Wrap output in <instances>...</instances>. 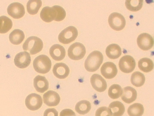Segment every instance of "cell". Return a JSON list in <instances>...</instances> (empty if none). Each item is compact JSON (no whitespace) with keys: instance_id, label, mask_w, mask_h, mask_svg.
<instances>
[{"instance_id":"obj_1","label":"cell","mask_w":154,"mask_h":116,"mask_svg":"<svg viewBox=\"0 0 154 116\" xmlns=\"http://www.w3.org/2000/svg\"><path fill=\"white\" fill-rule=\"evenodd\" d=\"M103 56L98 50L91 52L86 59L84 63L85 69L88 72H93L99 68L103 63Z\"/></svg>"},{"instance_id":"obj_2","label":"cell","mask_w":154,"mask_h":116,"mask_svg":"<svg viewBox=\"0 0 154 116\" xmlns=\"http://www.w3.org/2000/svg\"><path fill=\"white\" fill-rule=\"evenodd\" d=\"M43 44L42 40L35 36L28 38L23 45V50L29 52L31 55L39 53L43 48Z\"/></svg>"},{"instance_id":"obj_3","label":"cell","mask_w":154,"mask_h":116,"mask_svg":"<svg viewBox=\"0 0 154 116\" xmlns=\"http://www.w3.org/2000/svg\"><path fill=\"white\" fill-rule=\"evenodd\" d=\"M33 65L34 69L37 72L45 74L48 72L50 70L51 62L47 56L40 55L35 58Z\"/></svg>"},{"instance_id":"obj_4","label":"cell","mask_w":154,"mask_h":116,"mask_svg":"<svg viewBox=\"0 0 154 116\" xmlns=\"http://www.w3.org/2000/svg\"><path fill=\"white\" fill-rule=\"evenodd\" d=\"M78 35L77 29L74 26H70L64 29L60 33L58 39L60 43L67 44L74 41Z\"/></svg>"},{"instance_id":"obj_5","label":"cell","mask_w":154,"mask_h":116,"mask_svg":"<svg viewBox=\"0 0 154 116\" xmlns=\"http://www.w3.org/2000/svg\"><path fill=\"white\" fill-rule=\"evenodd\" d=\"M86 53L85 46L82 43L76 42L71 45L68 50V55L71 59L80 60L83 58Z\"/></svg>"},{"instance_id":"obj_6","label":"cell","mask_w":154,"mask_h":116,"mask_svg":"<svg viewBox=\"0 0 154 116\" xmlns=\"http://www.w3.org/2000/svg\"><path fill=\"white\" fill-rule=\"evenodd\" d=\"M58 5H54L52 7L46 6L41 11L40 16L44 21L49 23L53 20L58 21Z\"/></svg>"},{"instance_id":"obj_7","label":"cell","mask_w":154,"mask_h":116,"mask_svg":"<svg viewBox=\"0 0 154 116\" xmlns=\"http://www.w3.org/2000/svg\"><path fill=\"white\" fill-rule=\"evenodd\" d=\"M108 22L110 26L113 29L120 31L125 27L126 21L123 16L117 12H113L109 16Z\"/></svg>"},{"instance_id":"obj_8","label":"cell","mask_w":154,"mask_h":116,"mask_svg":"<svg viewBox=\"0 0 154 116\" xmlns=\"http://www.w3.org/2000/svg\"><path fill=\"white\" fill-rule=\"evenodd\" d=\"M119 66L120 70L125 73L132 72L136 66V62L131 56L126 55L122 57L120 59Z\"/></svg>"},{"instance_id":"obj_9","label":"cell","mask_w":154,"mask_h":116,"mask_svg":"<svg viewBox=\"0 0 154 116\" xmlns=\"http://www.w3.org/2000/svg\"><path fill=\"white\" fill-rule=\"evenodd\" d=\"M25 105L27 108L32 111L38 110L42 106V100L41 96L35 93L29 95L25 101Z\"/></svg>"},{"instance_id":"obj_10","label":"cell","mask_w":154,"mask_h":116,"mask_svg":"<svg viewBox=\"0 0 154 116\" xmlns=\"http://www.w3.org/2000/svg\"><path fill=\"white\" fill-rule=\"evenodd\" d=\"M137 41L139 47L141 50L145 51L151 49L154 44L153 39L152 37L146 33H143L139 35Z\"/></svg>"},{"instance_id":"obj_11","label":"cell","mask_w":154,"mask_h":116,"mask_svg":"<svg viewBox=\"0 0 154 116\" xmlns=\"http://www.w3.org/2000/svg\"><path fill=\"white\" fill-rule=\"evenodd\" d=\"M8 14L14 19H18L23 16L25 14L23 5L19 2L10 4L7 8Z\"/></svg>"},{"instance_id":"obj_12","label":"cell","mask_w":154,"mask_h":116,"mask_svg":"<svg viewBox=\"0 0 154 116\" xmlns=\"http://www.w3.org/2000/svg\"><path fill=\"white\" fill-rule=\"evenodd\" d=\"M100 72L105 78L111 79L116 76L118 70L114 63L112 62H107L102 65L100 68Z\"/></svg>"},{"instance_id":"obj_13","label":"cell","mask_w":154,"mask_h":116,"mask_svg":"<svg viewBox=\"0 0 154 116\" xmlns=\"http://www.w3.org/2000/svg\"><path fill=\"white\" fill-rule=\"evenodd\" d=\"M31 61L30 54L26 51L20 52L17 53L14 59L15 66L20 69L27 67L30 64Z\"/></svg>"},{"instance_id":"obj_14","label":"cell","mask_w":154,"mask_h":116,"mask_svg":"<svg viewBox=\"0 0 154 116\" xmlns=\"http://www.w3.org/2000/svg\"><path fill=\"white\" fill-rule=\"evenodd\" d=\"M90 82L94 89L98 92H103L107 88V84L105 80L98 74L92 75L90 78Z\"/></svg>"},{"instance_id":"obj_15","label":"cell","mask_w":154,"mask_h":116,"mask_svg":"<svg viewBox=\"0 0 154 116\" xmlns=\"http://www.w3.org/2000/svg\"><path fill=\"white\" fill-rule=\"evenodd\" d=\"M44 102L49 106H54L59 103L60 98L59 94L55 91L49 90L43 96Z\"/></svg>"},{"instance_id":"obj_16","label":"cell","mask_w":154,"mask_h":116,"mask_svg":"<svg viewBox=\"0 0 154 116\" xmlns=\"http://www.w3.org/2000/svg\"><path fill=\"white\" fill-rule=\"evenodd\" d=\"M52 71L56 77L60 79H63L68 76L70 70L66 64L60 63H57L54 65Z\"/></svg>"},{"instance_id":"obj_17","label":"cell","mask_w":154,"mask_h":116,"mask_svg":"<svg viewBox=\"0 0 154 116\" xmlns=\"http://www.w3.org/2000/svg\"><path fill=\"white\" fill-rule=\"evenodd\" d=\"M49 53L53 59L59 61L64 58L66 51L63 46L60 44H56L52 45L50 48Z\"/></svg>"},{"instance_id":"obj_18","label":"cell","mask_w":154,"mask_h":116,"mask_svg":"<svg viewBox=\"0 0 154 116\" xmlns=\"http://www.w3.org/2000/svg\"><path fill=\"white\" fill-rule=\"evenodd\" d=\"M34 87L36 90L40 93H43L47 90L49 87V82L46 78L38 75L33 80Z\"/></svg>"},{"instance_id":"obj_19","label":"cell","mask_w":154,"mask_h":116,"mask_svg":"<svg viewBox=\"0 0 154 116\" xmlns=\"http://www.w3.org/2000/svg\"><path fill=\"white\" fill-rule=\"evenodd\" d=\"M122 93V99L126 103H131L137 98V91L135 89L131 87L127 86L124 87Z\"/></svg>"},{"instance_id":"obj_20","label":"cell","mask_w":154,"mask_h":116,"mask_svg":"<svg viewBox=\"0 0 154 116\" xmlns=\"http://www.w3.org/2000/svg\"><path fill=\"white\" fill-rule=\"evenodd\" d=\"M108 108L112 116H122L125 111L124 105L119 101H114L111 103Z\"/></svg>"},{"instance_id":"obj_21","label":"cell","mask_w":154,"mask_h":116,"mask_svg":"<svg viewBox=\"0 0 154 116\" xmlns=\"http://www.w3.org/2000/svg\"><path fill=\"white\" fill-rule=\"evenodd\" d=\"M106 53L109 58L116 59L121 55L122 50L118 45L112 44L107 46L106 49Z\"/></svg>"},{"instance_id":"obj_22","label":"cell","mask_w":154,"mask_h":116,"mask_svg":"<svg viewBox=\"0 0 154 116\" xmlns=\"http://www.w3.org/2000/svg\"><path fill=\"white\" fill-rule=\"evenodd\" d=\"M25 35L23 32L19 29H15L9 35V39L11 42L13 44L18 45L23 40Z\"/></svg>"},{"instance_id":"obj_23","label":"cell","mask_w":154,"mask_h":116,"mask_svg":"<svg viewBox=\"0 0 154 116\" xmlns=\"http://www.w3.org/2000/svg\"><path fill=\"white\" fill-rule=\"evenodd\" d=\"M91 108V105L90 102L85 100L79 102L75 107V111L79 114L82 115L87 114L90 110Z\"/></svg>"},{"instance_id":"obj_24","label":"cell","mask_w":154,"mask_h":116,"mask_svg":"<svg viewBox=\"0 0 154 116\" xmlns=\"http://www.w3.org/2000/svg\"><path fill=\"white\" fill-rule=\"evenodd\" d=\"M138 67L142 71L144 72H149L153 69L154 64L151 59L148 58H143L139 61Z\"/></svg>"},{"instance_id":"obj_25","label":"cell","mask_w":154,"mask_h":116,"mask_svg":"<svg viewBox=\"0 0 154 116\" xmlns=\"http://www.w3.org/2000/svg\"><path fill=\"white\" fill-rule=\"evenodd\" d=\"M144 111V107L142 104L135 103L129 107L127 112L129 116H141Z\"/></svg>"},{"instance_id":"obj_26","label":"cell","mask_w":154,"mask_h":116,"mask_svg":"<svg viewBox=\"0 0 154 116\" xmlns=\"http://www.w3.org/2000/svg\"><path fill=\"white\" fill-rule=\"evenodd\" d=\"M145 80V77L143 74L138 71L133 73L131 76V84L137 87L143 85Z\"/></svg>"},{"instance_id":"obj_27","label":"cell","mask_w":154,"mask_h":116,"mask_svg":"<svg viewBox=\"0 0 154 116\" xmlns=\"http://www.w3.org/2000/svg\"><path fill=\"white\" fill-rule=\"evenodd\" d=\"M12 25V21L9 18L5 16L0 17V33L8 32L11 29Z\"/></svg>"},{"instance_id":"obj_28","label":"cell","mask_w":154,"mask_h":116,"mask_svg":"<svg viewBox=\"0 0 154 116\" xmlns=\"http://www.w3.org/2000/svg\"><path fill=\"white\" fill-rule=\"evenodd\" d=\"M42 5L41 0H29L26 5L27 12L30 14H35L38 12Z\"/></svg>"},{"instance_id":"obj_29","label":"cell","mask_w":154,"mask_h":116,"mask_svg":"<svg viewBox=\"0 0 154 116\" xmlns=\"http://www.w3.org/2000/svg\"><path fill=\"white\" fill-rule=\"evenodd\" d=\"M143 3V0H127L125 2V5L128 10L131 11L136 12L141 8Z\"/></svg>"},{"instance_id":"obj_30","label":"cell","mask_w":154,"mask_h":116,"mask_svg":"<svg viewBox=\"0 0 154 116\" xmlns=\"http://www.w3.org/2000/svg\"><path fill=\"white\" fill-rule=\"evenodd\" d=\"M122 91V89L120 85L118 84H114L109 87L108 94L111 98L117 99L121 96Z\"/></svg>"},{"instance_id":"obj_31","label":"cell","mask_w":154,"mask_h":116,"mask_svg":"<svg viewBox=\"0 0 154 116\" xmlns=\"http://www.w3.org/2000/svg\"><path fill=\"white\" fill-rule=\"evenodd\" d=\"M95 116H111L109 108L106 106L99 108L96 110Z\"/></svg>"},{"instance_id":"obj_32","label":"cell","mask_w":154,"mask_h":116,"mask_svg":"<svg viewBox=\"0 0 154 116\" xmlns=\"http://www.w3.org/2000/svg\"><path fill=\"white\" fill-rule=\"evenodd\" d=\"M43 116H58V112L54 108H48L45 111Z\"/></svg>"},{"instance_id":"obj_33","label":"cell","mask_w":154,"mask_h":116,"mask_svg":"<svg viewBox=\"0 0 154 116\" xmlns=\"http://www.w3.org/2000/svg\"><path fill=\"white\" fill-rule=\"evenodd\" d=\"M60 116H76L75 112L70 109H65L60 112Z\"/></svg>"}]
</instances>
